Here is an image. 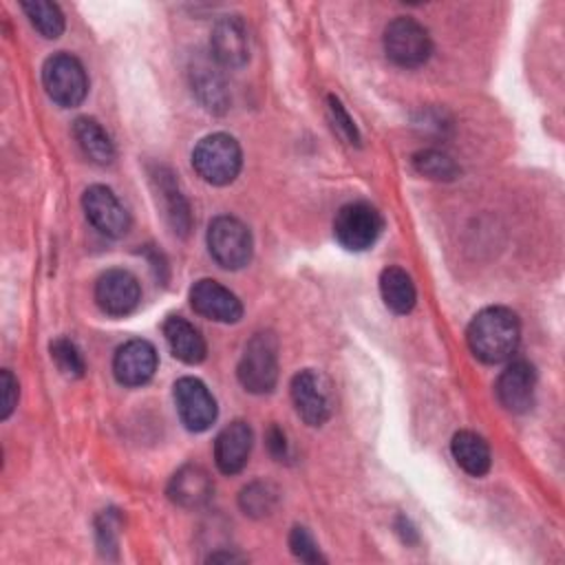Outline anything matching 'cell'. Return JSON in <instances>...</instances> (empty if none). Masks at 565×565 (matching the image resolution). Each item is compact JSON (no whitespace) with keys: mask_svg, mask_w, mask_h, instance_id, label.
<instances>
[{"mask_svg":"<svg viewBox=\"0 0 565 565\" xmlns=\"http://www.w3.org/2000/svg\"><path fill=\"white\" fill-rule=\"evenodd\" d=\"M468 347L483 364L508 362L521 340V324L508 307H486L468 324Z\"/></svg>","mask_w":565,"mask_h":565,"instance_id":"cell-1","label":"cell"},{"mask_svg":"<svg viewBox=\"0 0 565 565\" xmlns=\"http://www.w3.org/2000/svg\"><path fill=\"white\" fill-rule=\"evenodd\" d=\"M243 166V152L234 137L214 132L203 137L192 150V168L212 185L232 183Z\"/></svg>","mask_w":565,"mask_h":565,"instance_id":"cell-2","label":"cell"},{"mask_svg":"<svg viewBox=\"0 0 565 565\" xmlns=\"http://www.w3.org/2000/svg\"><path fill=\"white\" fill-rule=\"evenodd\" d=\"M236 375L243 388L254 395L274 391L278 382V342L269 331L249 338L238 360Z\"/></svg>","mask_w":565,"mask_h":565,"instance_id":"cell-3","label":"cell"},{"mask_svg":"<svg viewBox=\"0 0 565 565\" xmlns=\"http://www.w3.org/2000/svg\"><path fill=\"white\" fill-rule=\"evenodd\" d=\"M46 95L62 108L79 106L88 93V77L82 62L71 53H55L42 66Z\"/></svg>","mask_w":565,"mask_h":565,"instance_id":"cell-4","label":"cell"},{"mask_svg":"<svg viewBox=\"0 0 565 565\" xmlns=\"http://www.w3.org/2000/svg\"><path fill=\"white\" fill-rule=\"evenodd\" d=\"M384 51L391 62L404 68L422 66L433 51L428 31L413 18H395L384 29Z\"/></svg>","mask_w":565,"mask_h":565,"instance_id":"cell-5","label":"cell"},{"mask_svg":"<svg viewBox=\"0 0 565 565\" xmlns=\"http://www.w3.org/2000/svg\"><path fill=\"white\" fill-rule=\"evenodd\" d=\"M382 227H384L382 214L371 203H364V201L342 205L333 221L335 241L349 252L369 249L380 238Z\"/></svg>","mask_w":565,"mask_h":565,"instance_id":"cell-6","label":"cell"},{"mask_svg":"<svg viewBox=\"0 0 565 565\" xmlns=\"http://www.w3.org/2000/svg\"><path fill=\"white\" fill-rule=\"evenodd\" d=\"M207 249L223 269H241L252 258V234L234 216H216L207 227Z\"/></svg>","mask_w":565,"mask_h":565,"instance_id":"cell-7","label":"cell"},{"mask_svg":"<svg viewBox=\"0 0 565 565\" xmlns=\"http://www.w3.org/2000/svg\"><path fill=\"white\" fill-rule=\"evenodd\" d=\"M291 402L298 417L309 426H322L331 417V393L324 377L305 369L291 380Z\"/></svg>","mask_w":565,"mask_h":565,"instance_id":"cell-8","label":"cell"},{"mask_svg":"<svg viewBox=\"0 0 565 565\" xmlns=\"http://www.w3.org/2000/svg\"><path fill=\"white\" fill-rule=\"evenodd\" d=\"M82 207L88 223L104 236L119 238L130 227V216L124 203L106 185H90L82 196Z\"/></svg>","mask_w":565,"mask_h":565,"instance_id":"cell-9","label":"cell"},{"mask_svg":"<svg viewBox=\"0 0 565 565\" xmlns=\"http://www.w3.org/2000/svg\"><path fill=\"white\" fill-rule=\"evenodd\" d=\"M139 300V280L128 269H108L95 282V302L106 316H128L137 309Z\"/></svg>","mask_w":565,"mask_h":565,"instance_id":"cell-10","label":"cell"},{"mask_svg":"<svg viewBox=\"0 0 565 565\" xmlns=\"http://www.w3.org/2000/svg\"><path fill=\"white\" fill-rule=\"evenodd\" d=\"M174 402L183 426L192 433L207 430L216 419V402L196 377H181L174 384Z\"/></svg>","mask_w":565,"mask_h":565,"instance_id":"cell-11","label":"cell"},{"mask_svg":"<svg viewBox=\"0 0 565 565\" xmlns=\"http://www.w3.org/2000/svg\"><path fill=\"white\" fill-rule=\"evenodd\" d=\"M210 55L221 66H243L249 60L247 26L238 15H223L212 26Z\"/></svg>","mask_w":565,"mask_h":565,"instance_id":"cell-12","label":"cell"},{"mask_svg":"<svg viewBox=\"0 0 565 565\" xmlns=\"http://www.w3.org/2000/svg\"><path fill=\"white\" fill-rule=\"evenodd\" d=\"M190 305L203 318L214 322H238L243 305L234 291L212 278H201L190 289Z\"/></svg>","mask_w":565,"mask_h":565,"instance_id":"cell-13","label":"cell"},{"mask_svg":"<svg viewBox=\"0 0 565 565\" xmlns=\"http://www.w3.org/2000/svg\"><path fill=\"white\" fill-rule=\"evenodd\" d=\"M157 371V351L148 340L135 338L124 342L113 358L115 380L124 386H141Z\"/></svg>","mask_w":565,"mask_h":565,"instance_id":"cell-14","label":"cell"},{"mask_svg":"<svg viewBox=\"0 0 565 565\" xmlns=\"http://www.w3.org/2000/svg\"><path fill=\"white\" fill-rule=\"evenodd\" d=\"M497 397L510 413H525L534 402L536 371L525 360L510 362L497 380Z\"/></svg>","mask_w":565,"mask_h":565,"instance_id":"cell-15","label":"cell"},{"mask_svg":"<svg viewBox=\"0 0 565 565\" xmlns=\"http://www.w3.org/2000/svg\"><path fill=\"white\" fill-rule=\"evenodd\" d=\"M252 428L245 422L227 424L214 439V461L223 475H236L245 468L252 450Z\"/></svg>","mask_w":565,"mask_h":565,"instance_id":"cell-16","label":"cell"},{"mask_svg":"<svg viewBox=\"0 0 565 565\" xmlns=\"http://www.w3.org/2000/svg\"><path fill=\"white\" fill-rule=\"evenodd\" d=\"M214 483L205 468L196 463H185L179 468L170 483H168V497L181 508H201L212 497Z\"/></svg>","mask_w":565,"mask_h":565,"instance_id":"cell-17","label":"cell"},{"mask_svg":"<svg viewBox=\"0 0 565 565\" xmlns=\"http://www.w3.org/2000/svg\"><path fill=\"white\" fill-rule=\"evenodd\" d=\"M152 183H154V190H157V199L163 207V214L170 223V227L185 236L190 232V225H192V216H190V205L185 201V196L181 194L177 181H174V174L166 168H157L152 174Z\"/></svg>","mask_w":565,"mask_h":565,"instance_id":"cell-18","label":"cell"},{"mask_svg":"<svg viewBox=\"0 0 565 565\" xmlns=\"http://www.w3.org/2000/svg\"><path fill=\"white\" fill-rule=\"evenodd\" d=\"M163 335L172 355L185 364H199L205 360L207 347L201 331L181 316H168L163 322Z\"/></svg>","mask_w":565,"mask_h":565,"instance_id":"cell-19","label":"cell"},{"mask_svg":"<svg viewBox=\"0 0 565 565\" xmlns=\"http://www.w3.org/2000/svg\"><path fill=\"white\" fill-rule=\"evenodd\" d=\"M450 452L457 466L470 477H483L490 470V461H492L490 448L486 439L472 430L455 433L450 441Z\"/></svg>","mask_w":565,"mask_h":565,"instance_id":"cell-20","label":"cell"},{"mask_svg":"<svg viewBox=\"0 0 565 565\" xmlns=\"http://www.w3.org/2000/svg\"><path fill=\"white\" fill-rule=\"evenodd\" d=\"M73 135L82 152L97 166H108L115 159V146L102 124L93 117H79L73 124Z\"/></svg>","mask_w":565,"mask_h":565,"instance_id":"cell-21","label":"cell"},{"mask_svg":"<svg viewBox=\"0 0 565 565\" xmlns=\"http://www.w3.org/2000/svg\"><path fill=\"white\" fill-rule=\"evenodd\" d=\"M380 294L384 305L397 316L408 313L417 300L415 285L402 267H386L380 274Z\"/></svg>","mask_w":565,"mask_h":565,"instance_id":"cell-22","label":"cell"},{"mask_svg":"<svg viewBox=\"0 0 565 565\" xmlns=\"http://www.w3.org/2000/svg\"><path fill=\"white\" fill-rule=\"evenodd\" d=\"M190 75H192L194 93L201 99V104L207 110H214V113L225 110V106H227V90H225L221 73L214 66H210V62H196L192 66Z\"/></svg>","mask_w":565,"mask_h":565,"instance_id":"cell-23","label":"cell"},{"mask_svg":"<svg viewBox=\"0 0 565 565\" xmlns=\"http://www.w3.org/2000/svg\"><path fill=\"white\" fill-rule=\"evenodd\" d=\"M22 11L26 13L29 22L33 24V29L49 38L55 40L62 35L64 31V15L60 11V7L55 2H46V0H31V2H22Z\"/></svg>","mask_w":565,"mask_h":565,"instance_id":"cell-24","label":"cell"},{"mask_svg":"<svg viewBox=\"0 0 565 565\" xmlns=\"http://www.w3.org/2000/svg\"><path fill=\"white\" fill-rule=\"evenodd\" d=\"M413 166L419 174H424L428 179H435V181H450L459 172L457 163L446 152L435 150V148H426V150L415 152Z\"/></svg>","mask_w":565,"mask_h":565,"instance_id":"cell-25","label":"cell"},{"mask_svg":"<svg viewBox=\"0 0 565 565\" xmlns=\"http://www.w3.org/2000/svg\"><path fill=\"white\" fill-rule=\"evenodd\" d=\"M238 501H241V508L245 514L265 516L276 505V490H274V486H269L265 481H254L247 488H243Z\"/></svg>","mask_w":565,"mask_h":565,"instance_id":"cell-26","label":"cell"},{"mask_svg":"<svg viewBox=\"0 0 565 565\" xmlns=\"http://www.w3.org/2000/svg\"><path fill=\"white\" fill-rule=\"evenodd\" d=\"M51 358L60 373H64L66 377H82L86 371L79 349L68 338H55L51 342Z\"/></svg>","mask_w":565,"mask_h":565,"instance_id":"cell-27","label":"cell"},{"mask_svg":"<svg viewBox=\"0 0 565 565\" xmlns=\"http://www.w3.org/2000/svg\"><path fill=\"white\" fill-rule=\"evenodd\" d=\"M327 108H329V117L333 121V130L351 146H360V132L353 124V119L349 117V113L344 110L342 102L335 95L327 97Z\"/></svg>","mask_w":565,"mask_h":565,"instance_id":"cell-28","label":"cell"},{"mask_svg":"<svg viewBox=\"0 0 565 565\" xmlns=\"http://www.w3.org/2000/svg\"><path fill=\"white\" fill-rule=\"evenodd\" d=\"M289 547L294 552L296 558L305 561V563H322V554L318 550V543L313 541V536L309 534L307 527H294L289 534Z\"/></svg>","mask_w":565,"mask_h":565,"instance_id":"cell-29","label":"cell"},{"mask_svg":"<svg viewBox=\"0 0 565 565\" xmlns=\"http://www.w3.org/2000/svg\"><path fill=\"white\" fill-rule=\"evenodd\" d=\"M0 386H2V411H0V417L7 419L13 413L15 404H18V380L11 375L9 369H2Z\"/></svg>","mask_w":565,"mask_h":565,"instance_id":"cell-30","label":"cell"},{"mask_svg":"<svg viewBox=\"0 0 565 565\" xmlns=\"http://www.w3.org/2000/svg\"><path fill=\"white\" fill-rule=\"evenodd\" d=\"M117 527H119V516L115 514V510H108L99 516L97 521V539H99V545L106 550V547H115L117 541Z\"/></svg>","mask_w":565,"mask_h":565,"instance_id":"cell-31","label":"cell"},{"mask_svg":"<svg viewBox=\"0 0 565 565\" xmlns=\"http://www.w3.org/2000/svg\"><path fill=\"white\" fill-rule=\"evenodd\" d=\"M267 446H269V452H271L276 459L287 457V439H285V433H282L278 426H271V428H269V433H267Z\"/></svg>","mask_w":565,"mask_h":565,"instance_id":"cell-32","label":"cell"}]
</instances>
